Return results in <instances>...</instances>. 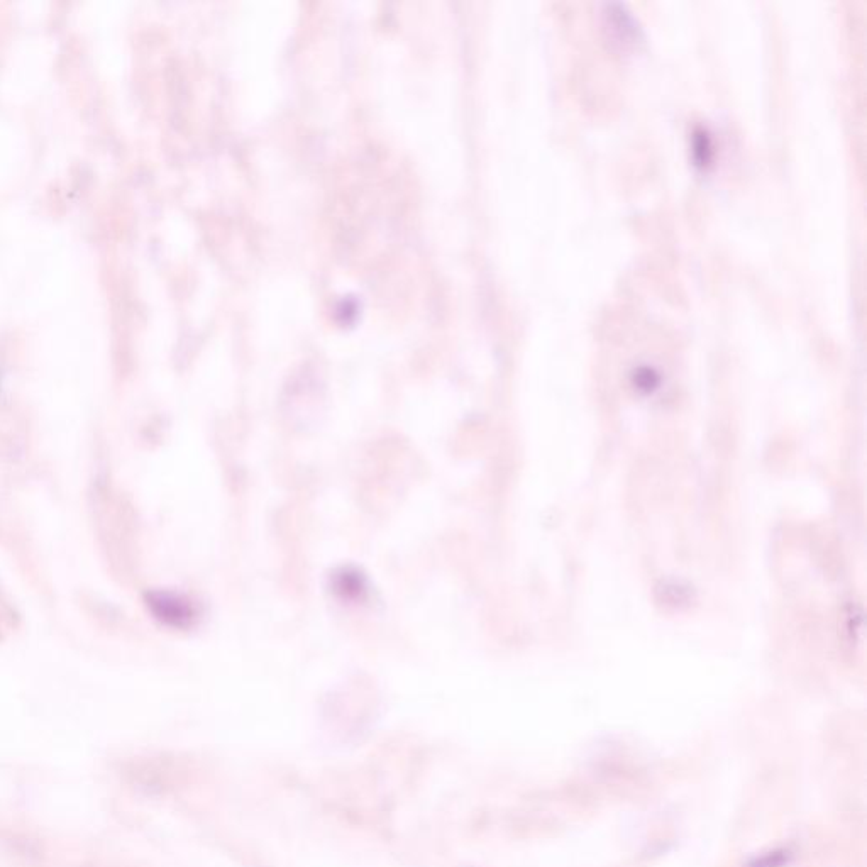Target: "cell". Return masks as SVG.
Segmentation results:
<instances>
[{
	"mask_svg": "<svg viewBox=\"0 0 867 867\" xmlns=\"http://www.w3.org/2000/svg\"><path fill=\"white\" fill-rule=\"evenodd\" d=\"M146 605L156 620L172 629H188L197 620V610L194 603L187 597L173 591H150L146 595Z\"/></svg>",
	"mask_w": 867,
	"mask_h": 867,
	"instance_id": "obj_1",
	"label": "cell"
},
{
	"mask_svg": "<svg viewBox=\"0 0 867 867\" xmlns=\"http://www.w3.org/2000/svg\"><path fill=\"white\" fill-rule=\"evenodd\" d=\"M332 588L344 600H358L366 593L365 576L354 569H341L332 578Z\"/></svg>",
	"mask_w": 867,
	"mask_h": 867,
	"instance_id": "obj_2",
	"label": "cell"
},
{
	"mask_svg": "<svg viewBox=\"0 0 867 867\" xmlns=\"http://www.w3.org/2000/svg\"><path fill=\"white\" fill-rule=\"evenodd\" d=\"M632 380H634V387H636L639 392L652 393L658 390L659 383H661V376H659L658 371L654 370V368L641 366V368H637V370L634 371Z\"/></svg>",
	"mask_w": 867,
	"mask_h": 867,
	"instance_id": "obj_3",
	"label": "cell"
},
{
	"mask_svg": "<svg viewBox=\"0 0 867 867\" xmlns=\"http://www.w3.org/2000/svg\"><path fill=\"white\" fill-rule=\"evenodd\" d=\"M710 153H712V150H710V143H708L707 134L703 133V131L702 133L696 134L695 156L698 158V161L705 163V161H708Z\"/></svg>",
	"mask_w": 867,
	"mask_h": 867,
	"instance_id": "obj_4",
	"label": "cell"
}]
</instances>
